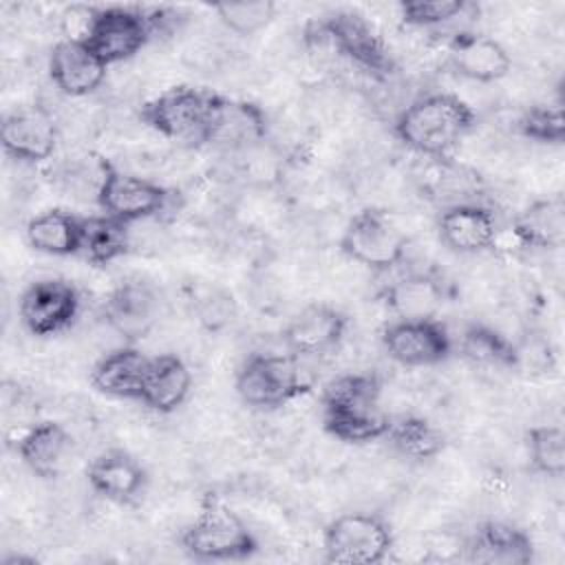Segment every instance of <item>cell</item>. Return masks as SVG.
Returning a JSON list of instances; mask_svg holds the SVG:
<instances>
[{
  "label": "cell",
  "instance_id": "9",
  "mask_svg": "<svg viewBox=\"0 0 565 565\" xmlns=\"http://www.w3.org/2000/svg\"><path fill=\"white\" fill-rule=\"evenodd\" d=\"M152 33V18L141 9L93 7L84 40L108 66H113L141 53Z\"/></svg>",
  "mask_w": 565,
  "mask_h": 565
},
{
  "label": "cell",
  "instance_id": "34",
  "mask_svg": "<svg viewBox=\"0 0 565 565\" xmlns=\"http://www.w3.org/2000/svg\"><path fill=\"white\" fill-rule=\"evenodd\" d=\"M276 11H278V4L271 0L214 4V13L223 22V26L241 38H249L267 29L274 22Z\"/></svg>",
  "mask_w": 565,
  "mask_h": 565
},
{
  "label": "cell",
  "instance_id": "18",
  "mask_svg": "<svg viewBox=\"0 0 565 565\" xmlns=\"http://www.w3.org/2000/svg\"><path fill=\"white\" fill-rule=\"evenodd\" d=\"M108 327L128 344L146 338L159 318V298L141 278L121 280L104 302Z\"/></svg>",
  "mask_w": 565,
  "mask_h": 565
},
{
  "label": "cell",
  "instance_id": "22",
  "mask_svg": "<svg viewBox=\"0 0 565 565\" xmlns=\"http://www.w3.org/2000/svg\"><path fill=\"white\" fill-rule=\"evenodd\" d=\"M148 364L150 355L135 344H124L99 358L93 364L88 380L90 386L106 397L139 402Z\"/></svg>",
  "mask_w": 565,
  "mask_h": 565
},
{
  "label": "cell",
  "instance_id": "30",
  "mask_svg": "<svg viewBox=\"0 0 565 565\" xmlns=\"http://www.w3.org/2000/svg\"><path fill=\"white\" fill-rule=\"evenodd\" d=\"M382 380L373 371H349L329 380L322 388V411L380 408Z\"/></svg>",
  "mask_w": 565,
  "mask_h": 565
},
{
  "label": "cell",
  "instance_id": "35",
  "mask_svg": "<svg viewBox=\"0 0 565 565\" xmlns=\"http://www.w3.org/2000/svg\"><path fill=\"white\" fill-rule=\"evenodd\" d=\"M470 9L466 0H402L397 4L399 20L413 29H430L457 20Z\"/></svg>",
  "mask_w": 565,
  "mask_h": 565
},
{
  "label": "cell",
  "instance_id": "23",
  "mask_svg": "<svg viewBox=\"0 0 565 565\" xmlns=\"http://www.w3.org/2000/svg\"><path fill=\"white\" fill-rule=\"evenodd\" d=\"M73 448V435L55 419L31 424L15 444L20 461L40 479H55Z\"/></svg>",
  "mask_w": 565,
  "mask_h": 565
},
{
  "label": "cell",
  "instance_id": "8",
  "mask_svg": "<svg viewBox=\"0 0 565 565\" xmlns=\"http://www.w3.org/2000/svg\"><path fill=\"white\" fill-rule=\"evenodd\" d=\"M97 205L104 214L128 225L163 214L174 194L143 177L117 168L108 159H99V181L95 190Z\"/></svg>",
  "mask_w": 565,
  "mask_h": 565
},
{
  "label": "cell",
  "instance_id": "21",
  "mask_svg": "<svg viewBox=\"0 0 565 565\" xmlns=\"http://www.w3.org/2000/svg\"><path fill=\"white\" fill-rule=\"evenodd\" d=\"M377 298L399 320L437 318L446 302V287L430 271H411L384 285Z\"/></svg>",
  "mask_w": 565,
  "mask_h": 565
},
{
  "label": "cell",
  "instance_id": "14",
  "mask_svg": "<svg viewBox=\"0 0 565 565\" xmlns=\"http://www.w3.org/2000/svg\"><path fill=\"white\" fill-rule=\"evenodd\" d=\"M349 331V316L333 305L311 302L296 311L282 329V342L296 358H320L340 349Z\"/></svg>",
  "mask_w": 565,
  "mask_h": 565
},
{
  "label": "cell",
  "instance_id": "5",
  "mask_svg": "<svg viewBox=\"0 0 565 565\" xmlns=\"http://www.w3.org/2000/svg\"><path fill=\"white\" fill-rule=\"evenodd\" d=\"M234 388L241 402L256 411H276L309 393L298 358L291 353H252L238 366Z\"/></svg>",
  "mask_w": 565,
  "mask_h": 565
},
{
  "label": "cell",
  "instance_id": "4",
  "mask_svg": "<svg viewBox=\"0 0 565 565\" xmlns=\"http://www.w3.org/2000/svg\"><path fill=\"white\" fill-rule=\"evenodd\" d=\"M214 90L194 86H172L139 108V119L157 135L199 148L205 141L210 117L214 110Z\"/></svg>",
  "mask_w": 565,
  "mask_h": 565
},
{
  "label": "cell",
  "instance_id": "12",
  "mask_svg": "<svg viewBox=\"0 0 565 565\" xmlns=\"http://www.w3.org/2000/svg\"><path fill=\"white\" fill-rule=\"evenodd\" d=\"M269 137L267 113L249 99H234L216 93L214 110L203 146L223 152H247Z\"/></svg>",
  "mask_w": 565,
  "mask_h": 565
},
{
  "label": "cell",
  "instance_id": "10",
  "mask_svg": "<svg viewBox=\"0 0 565 565\" xmlns=\"http://www.w3.org/2000/svg\"><path fill=\"white\" fill-rule=\"evenodd\" d=\"M380 340L386 355L408 369L437 366L455 351L448 327L437 318H395L382 329Z\"/></svg>",
  "mask_w": 565,
  "mask_h": 565
},
{
  "label": "cell",
  "instance_id": "7",
  "mask_svg": "<svg viewBox=\"0 0 565 565\" xmlns=\"http://www.w3.org/2000/svg\"><path fill=\"white\" fill-rule=\"evenodd\" d=\"M338 245L349 260L375 274L395 269L408 254V236L388 212L380 207H362L355 212L344 225Z\"/></svg>",
  "mask_w": 565,
  "mask_h": 565
},
{
  "label": "cell",
  "instance_id": "17",
  "mask_svg": "<svg viewBox=\"0 0 565 565\" xmlns=\"http://www.w3.org/2000/svg\"><path fill=\"white\" fill-rule=\"evenodd\" d=\"M86 481L102 499L132 505L148 488V470L126 448H106L88 463Z\"/></svg>",
  "mask_w": 565,
  "mask_h": 565
},
{
  "label": "cell",
  "instance_id": "31",
  "mask_svg": "<svg viewBox=\"0 0 565 565\" xmlns=\"http://www.w3.org/2000/svg\"><path fill=\"white\" fill-rule=\"evenodd\" d=\"M391 417L380 408L373 411H322V428L329 437L351 444L364 446L386 437Z\"/></svg>",
  "mask_w": 565,
  "mask_h": 565
},
{
  "label": "cell",
  "instance_id": "2",
  "mask_svg": "<svg viewBox=\"0 0 565 565\" xmlns=\"http://www.w3.org/2000/svg\"><path fill=\"white\" fill-rule=\"evenodd\" d=\"M307 40L322 44L373 79H388L397 66L377 29L358 11H333L307 26Z\"/></svg>",
  "mask_w": 565,
  "mask_h": 565
},
{
  "label": "cell",
  "instance_id": "26",
  "mask_svg": "<svg viewBox=\"0 0 565 565\" xmlns=\"http://www.w3.org/2000/svg\"><path fill=\"white\" fill-rule=\"evenodd\" d=\"M82 218L68 210L51 207L33 218L24 227V236L31 249L46 256H77L82 243Z\"/></svg>",
  "mask_w": 565,
  "mask_h": 565
},
{
  "label": "cell",
  "instance_id": "29",
  "mask_svg": "<svg viewBox=\"0 0 565 565\" xmlns=\"http://www.w3.org/2000/svg\"><path fill=\"white\" fill-rule=\"evenodd\" d=\"M457 351L466 362L475 366L514 369L521 362V353L512 340L486 322L466 324L459 335Z\"/></svg>",
  "mask_w": 565,
  "mask_h": 565
},
{
  "label": "cell",
  "instance_id": "28",
  "mask_svg": "<svg viewBox=\"0 0 565 565\" xmlns=\"http://www.w3.org/2000/svg\"><path fill=\"white\" fill-rule=\"evenodd\" d=\"M395 452L413 461L435 459L446 448V435L428 417L402 413L391 417L384 437Z\"/></svg>",
  "mask_w": 565,
  "mask_h": 565
},
{
  "label": "cell",
  "instance_id": "1",
  "mask_svg": "<svg viewBox=\"0 0 565 565\" xmlns=\"http://www.w3.org/2000/svg\"><path fill=\"white\" fill-rule=\"evenodd\" d=\"M472 106L455 93H428L413 99L393 121L397 141L433 159H446L475 128Z\"/></svg>",
  "mask_w": 565,
  "mask_h": 565
},
{
  "label": "cell",
  "instance_id": "32",
  "mask_svg": "<svg viewBox=\"0 0 565 565\" xmlns=\"http://www.w3.org/2000/svg\"><path fill=\"white\" fill-rule=\"evenodd\" d=\"M530 468L536 475L558 479L565 472V433L558 424H536L525 430Z\"/></svg>",
  "mask_w": 565,
  "mask_h": 565
},
{
  "label": "cell",
  "instance_id": "19",
  "mask_svg": "<svg viewBox=\"0 0 565 565\" xmlns=\"http://www.w3.org/2000/svg\"><path fill=\"white\" fill-rule=\"evenodd\" d=\"M439 241L455 254H481L497 243V216L488 205L459 201L448 205L437 218Z\"/></svg>",
  "mask_w": 565,
  "mask_h": 565
},
{
  "label": "cell",
  "instance_id": "15",
  "mask_svg": "<svg viewBox=\"0 0 565 565\" xmlns=\"http://www.w3.org/2000/svg\"><path fill=\"white\" fill-rule=\"evenodd\" d=\"M108 73V64L88 46L84 38H62L49 53V77L66 97L95 93Z\"/></svg>",
  "mask_w": 565,
  "mask_h": 565
},
{
  "label": "cell",
  "instance_id": "25",
  "mask_svg": "<svg viewBox=\"0 0 565 565\" xmlns=\"http://www.w3.org/2000/svg\"><path fill=\"white\" fill-rule=\"evenodd\" d=\"M512 234L525 249H556L565 241V201L561 194L534 199L512 221Z\"/></svg>",
  "mask_w": 565,
  "mask_h": 565
},
{
  "label": "cell",
  "instance_id": "6",
  "mask_svg": "<svg viewBox=\"0 0 565 565\" xmlns=\"http://www.w3.org/2000/svg\"><path fill=\"white\" fill-rule=\"evenodd\" d=\"M395 545L393 527L380 512L351 510L324 525L322 552L335 565H377Z\"/></svg>",
  "mask_w": 565,
  "mask_h": 565
},
{
  "label": "cell",
  "instance_id": "11",
  "mask_svg": "<svg viewBox=\"0 0 565 565\" xmlns=\"http://www.w3.org/2000/svg\"><path fill=\"white\" fill-rule=\"evenodd\" d=\"M82 296L64 278H42L31 282L18 302L24 329L35 338H51L66 331L79 316Z\"/></svg>",
  "mask_w": 565,
  "mask_h": 565
},
{
  "label": "cell",
  "instance_id": "24",
  "mask_svg": "<svg viewBox=\"0 0 565 565\" xmlns=\"http://www.w3.org/2000/svg\"><path fill=\"white\" fill-rule=\"evenodd\" d=\"M192 391V373L177 353H161L150 358L139 402L159 413L170 415L188 399Z\"/></svg>",
  "mask_w": 565,
  "mask_h": 565
},
{
  "label": "cell",
  "instance_id": "16",
  "mask_svg": "<svg viewBox=\"0 0 565 565\" xmlns=\"http://www.w3.org/2000/svg\"><path fill=\"white\" fill-rule=\"evenodd\" d=\"M534 556L532 536L510 521H481L463 541V561L477 565H530Z\"/></svg>",
  "mask_w": 565,
  "mask_h": 565
},
{
  "label": "cell",
  "instance_id": "33",
  "mask_svg": "<svg viewBox=\"0 0 565 565\" xmlns=\"http://www.w3.org/2000/svg\"><path fill=\"white\" fill-rule=\"evenodd\" d=\"M516 130L521 137L541 146H561L565 139V115L563 104H532L519 119Z\"/></svg>",
  "mask_w": 565,
  "mask_h": 565
},
{
  "label": "cell",
  "instance_id": "20",
  "mask_svg": "<svg viewBox=\"0 0 565 565\" xmlns=\"http://www.w3.org/2000/svg\"><path fill=\"white\" fill-rule=\"evenodd\" d=\"M448 62L459 77L477 84H494L512 68L508 49L499 40L475 31H459L450 38Z\"/></svg>",
  "mask_w": 565,
  "mask_h": 565
},
{
  "label": "cell",
  "instance_id": "3",
  "mask_svg": "<svg viewBox=\"0 0 565 565\" xmlns=\"http://www.w3.org/2000/svg\"><path fill=\"white\" fill-rule=\"evenodd\" d=\"M181 550L201 563L245 561L258 552V539L223 501L207 497L194 516L181 532Z\"/></svg>",
  "mask_w": 565,
  "mask_h": 565
},
{
  "label": "cell",
  "instance_id": "13",
  "mask_svg": "<svg viewBox=\"0 0 565 565\" xmlns=\"http://www.w3.org/2000/svg\"><path fill=\"white\" fill-rule=\"evenodd\" d=\"M60 128L51 110L40 104L20 106L2 117L0 143L7 157L20 163H42L53 157Z\"/></svg>",
  "mask_w": 565,
  "mask_h": 565
},
{
  "label": "cell",
  "instance_id": "27",
  "mask_svg": "<svg viewBox=\"0 0 565 565\" xmlns=\"http://www.w3.org/2000/svg\"><path fill=\"white\" fill-rule=\"evenodd\" d=\"M132 247L130 225L108 214H90L82 218L79 256L95 267H106L124 258Z\"/></svg>",
  "mask_w": 565,
  "mask_h": 565
}]
</instances>
